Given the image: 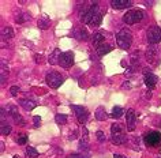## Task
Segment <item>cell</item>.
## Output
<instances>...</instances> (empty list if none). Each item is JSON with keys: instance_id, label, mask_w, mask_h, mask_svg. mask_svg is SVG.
Wrapping results in <instances>:
<instances>
[{"instance_id": "1", "label": "cell", "mask_w": 161, "mask_h": 158, "mask_svg": "<svg viewBox=\"0 0 161 158\" xmlns=\"http://www.w3.org/2000/svg\"><path fill=\"white\" fill-rule=\"evenodd\" d=\"M116 42H118L119 48H122V49L124 50L130 49V46L132 44V34L130 33L128 29L119 30L118 34H116Z\"/></svg>"}, {"instance_id": "2", "label": "cell", "mask_w": 161, "mask_h": 158, "mask_svg": "<svg viewBox=\"0 0 161 158\" xmlns=\"http://www.w3.org/2000/svg\"><path fill=\"white\" fill-rule=\"evenodd\" d=\"M100 12V7H98L97 3H94V2H92V6L90 7H87L86 10L83 11V14L81 15V20L83 23H87V25H90V22L93 20V18L97 14Z\"/></svg>"}, {"instance_id": "3", "label": "cell", "mask_w": 161, "mask_h": 158, "mask_svg": "<svg viewBox=\"0 0 161 158\" xmlns=\"http://www.w3.org/2000/svg\"><path fill=\"white\" fill-rule=\"evenodd\" d=\"M143 19V12L141 10H130L123 15V20L127 25H135Z\"/></svg>"}, {"instance_id": "4", "label": "cell", "mask_w": 161, "mask_h": 158, "mask_svg": "<svg viewBox=\"0 0 161 158\" xmlns=\"http://www.w3.org/2000/svg\"><path fill=\"white\" fill-rule=\"evenodd\" d=\"M143 142L148 147H159L161 146V134L157 131L146 134L145 138H143Z\"/></svg>"}, {"instance_id": "5", "label": "cell", "mask_w": 161, "mask_h": 158, "mask_svg": "<svg viewBox=\"0 0 161 158\" xmlns=\"http://www.w3.org/2000/svg\"><path fill=\"white\" fill-rule=\"evenodd\" d=\"M45 79H47V83L49 85L52 89H57L64 81L63 77H61L59 72H56V71H49V72L47 74Z\"/></svg>"}, {"instance_id": "6", "label": "cell", "mask_w": 161, "mask_h": 158, "mask_svg": "<svg viewBox=\"0 0 161 158\" xmlns=\"http://www.w3.org/2000/svg\"><path fill=\"white\" fill-rule=\"evenodd\" d=\"M146 37H148V42L152 44V45H156L161 41V29L159 26H152L148 29V33H146Z\"/></svg>"}, {"instance_id": "7", "label": "cell", "mask_w": 161, "mask_h": 158, "mask_svg": "<svg viewBox=\"0 0 161 158\" xmlns=\"http://www.w3.org/2000/svg\"><path fill=\"white\" fill-rule=\"evenodd\" d=\"M71 109L75 112L77 115V119H78V123L81 124H85L87 121V117H89V111L85 106H79V105H71Z\"/></svg>"}, {"instance_id": "8", "label": "cell", "mask_w": 161, "mask_h": 158, "mask_svg": "<svg viewBox=\"0 0 161 158\" xmlns=\"http://www.w3.org/2000/svg\"><path fill=\"white\" fill-rule=\"evenodd\" d=\"M59 64L63 68L68 70L71 66L74 64V53L71 50H67V52H63L60 55V59H59Z\"/></svg>"}, {"instance_id": "9", "label": "cell", "mask_w": 161, "mask_h": 158, "mask_svg": "<svg viewBox=\"0 0 161 158\" xmlns=\"http://www.w3.org/2000/svg\"><path fill=\"white\" fill-rule=\"evenodd\" d=\"M145 72V78H143V81H145V85L148 86V89H154L156 87V85H157V77L154 74H152L150 71H148V70H145L143 71Z\"/></svg>"}, {"instance_id": "10", "label": "cell", "mask_w": 161, "mask_h": 158, "mask_svg": "<svg viewBox=\"0 0 161 158\" xmlns=\"http://www.w3.org/2000/svg\"><path fill=\"white\" fill-rule=\"evenodd\" d=\"M126 120H127V131L132 132L135 129V121H136L134 109H128L127 111V117H126Z\"/></svg>"}, {"instance_id": "11", "label": "cell", "mask_w": 161, "mask_h": 158, "mask_svg": "<svg viewBox=\"0 0 161 158\" xmlns=\"http://www.w3.org/2000/svg\"><path fill=\"white\" fill-rule=\"evenodd\" d=\"M132 4V2L130 0H112L111 2V6L114 7L115 10H123V8H127Z\"/></svg>"}, {"instance_id": "12", "label": "cell", "mask_w": 161, "mask_h": 158, "mask_svg": "<svg viewBox=\"0 0 161 158\" xmlns=\"http://www.w3.org/2000/svg\"><path fill=\"white\" fill-rule=\"evenodd\" d=\"M111 140H112L114 145H124V143L127 142V136L124 135V132L123 134H114Z\"/></svg>"}, {"instance_id": "13", "label": "cell", "mask_w": 161, "mask_h": 158, "mask_svg": "<svg viewBox=\"0 0 161 158\" xmlns=\"http://www.w3.org/2000/svg\"><path fill=\"white\" fill-rule=\"evenodd\" d=\"M104 41H105V36L102 33H94L93 34V37H92V42H93V45L96 48H98L100 45H102L104 44Z\"/></svg>"}, {"instance_id": "14", "label": "cell", "mask_w": 161, "mask_h": 158, "mask_svg": "<svg viewBox=\"0 0 161 158\" xmlns=\"http://www.w3.org/2000/svg\"><path fill=\"white\" fill-rule=\"evenodd\" d=\"M96 119H97L98 121H104V120L108 119L107 111H105L104 106H98V108L96 109Z\"/></svg>"}, {"instance_id": "15", "label": "cell", "mask_w": 161, "mask_h": 158, "mask_svg": "<svg viewBox=\"0 0 161 158\" xmlns=\"http://www.w3.org/2000/svg\"><path fill=\"white\" fill-rule=\"evenodd\" d=\"M19 105L22 106L23 109H26V111H33V109L37 106L36 102L30 101V99H19Z\"/></svg>"}, {"instance_id": "16", "label": "cell", "mask_w": 161, "mask_h": 158, "mask_svg": "<svg viewBox=\"0 0 161 158\" xmlns=\"http://www.w3.org/2000/svg\"><path fill=\"white\" fill-rule=\"evenodd\" d=\"M14 37V32H12V27H10V26H7L4 27V29L2 30V40L3 41H8V40H11Z\"/></svg>"}, {"instance_id": "17", "label": "cell", "mask_w": 161, "mask_h": 158, "mask_svg": "<svg viewBox=\"0 0 161 158\" xmlns=\"http://www.w3.org/2000/svg\"><path fill=\"white\" fill-rule=\"evenodd\" d=\"M74 37L77 40H79V41H82V40H87L89 38V34H87V32H86V29H77L74 32Z\"/></svg>"}, {"instance_id": "18", "label": "cell", "mask_w": 161, "mask_h": 158, "mask_svg": "<svg viewBox=\"0 0 161 158\" xmlns=\"http://www.w3.org/2000/svg\"><path fill=\"white\" fill-rule=\"evenodd\" d=\"M111 50H112V46L104 42V44H102V45H100V46L97 48V55H98V56H100V57H102V56H104V55H107V53L111 52Z\"/></svg>"}, {"instance_id": "19", "label": "cell", "mask_w": 161, "mask_h": 158, "mask_svg": "<svg viewBox=\"0 0 161 158\" xmlns=\"http://www.w3.org/2000/svg\"><path fill=\"white\" fill-rule=\"evenodd\" d=\"M83 138H82L79 140V150L83 149V151H86L87 150V147H89V140H87V129L86 128H83Z\"/></svg>"}, {"instance_id": "20", "label": "cell", "mask_w": 161, "mask_h": 158, "mask_svg": "<svg viewBox=\"0 0 161 158\" xmlns=\"http://www.w3.org/2000/svg\"><path fill=\"white\" fill-rule=\"evenodd\" d=\"M60 55H61L60 49H55L53 52H52V55L49 56V63H51V64H59Z\"/></svg>"}, {"instance_id": "21", "label": "cell", "mask_w": 161, "mask_h": 158, "mask_svg": "<svg viewBox=\"0 0 161 158\" xmlns=\"http://www.w3.org/2000/svg\"><path fill=\"white\" fill-rule=\"evenodd\" d=\"M7 77H8V67H7V64H6V60H2V79H0L2 85L6 83Z\"/></svg>"}, {"instance_id": "22", "label": "cell", "mask_w": 161, "mask_h": 158, "mask_svg": "<svg viewBox=\"0 0 161 158\" xmlns=\"http://www.w3.org/2000/svg\"><path fill=\"white\" fill-rule=\"evenodd\" d=\"M49 23H51V19L48 18L47 15H42V18L38 20V27H40V30H45V29H48Z\"/></svg>"}, {"instance_id": "23", "label": "cell", "mask_w": 161, "mask_h": 158, "mask_svg": "<svg viewBox=\"0 0 161 158\" xmlns=\"http://www.w3.org/2000/svg\"><path fill=\"white\" fill-rule=\"evenodd\" d=\"M123 131H124V127L122 124H119V123H114V124L111 125L112 135H114V134H123Z\"/></svg>"}, {"instance_id": "24", "label": "cell", "mask_w": 161, "mask_h": 158, "mask_svg": "<svg viewBox=\"0 0 161 158\" xmlns=\"http://www.w3.org/2000/svg\"><path fill=\"white\" fill-rule=\"evenodd\" d=\"M0 132H2V135H8V134H11V125L8 124V123L6 121H2V128H0Z\"/></svg>"}, {"instance_id": "25", "label": "cell", "mask_w": 161, "mask_h": 158, "mask_svg": "<svg viewBox=\"0 0 161 158\" xmlns=\"http://www.w3.org/2000/svg\"><path fill=\"white\" fill-rule=\"evenodd\" d=\"M15 142L18 143V145H26L27 143V135L26 134H18V135L15 136Z\"/></svg>"}, {"instance_id": "26", "label": "cell", "mask_w": 161, "mask_h": 158, "mask_svg": "<svg viewBox=\"0 0 161 158\" xmlns=\"http://www.w3.org/2000/svg\"><path fill=\"white\" fill-rule=\"evenodd\" d=\"M26 156L29 158H37L38 157V151H37L34 147H26Z\"/></svg>"}, {"instance_id": "27", "label": "cell", "mask_w": 161, "mask_h": 158, "mask_svg": "<svg viewBox=\"0 0 161 158\" xmlns=\"http://www.w3.org/2000/svg\"><path fill=\"white\" fill-rule=\"evenodd\" d=\"M123 116V109L122 106H114V109H112V117L115 119H119Z\"/></svg>"}, {"instance_id": "28", "label": "cell", "mask_w": 161, "mask_h": 158, "mask_svg": "<svg viewBox=\"0 0 161 158\" xmlns=\"http://www.w3.org/2000/svg\"><path fill=\"white\" fill-rule=\"evenodd\" d=\"M55 121H56L57 124H66L67 123V116L63 115V113H57V115L55 116Z\"/></svg>"}, {"instance_id": "29", "label": "cell", "mask_w": 161, "mask_h": 158, "mask_svg": "<svg viewBox=\"0 0 161 158\" xmlns=\"http://www.w3.org/2000/svg\"><path fill=\"white\" fill-rule=\"evenodd\" d=\"M26 20H30V15H29V14H20V15H18L15 18V22L19 23V25H20V23H25Z\"/></svg>"}, {"instance_id": "30", "label": "cell", "mask_w": 161, "mask_h": 158, "mask_svg": "<svg viewBox=\"0 0 161 158\" xmlns=\"http://www.w3.org/2000/svg\"><path fill=\"white\" fill-rule=\"evenodd\" d=\"M156 48L154 46H150L149 49H148V52H146V57H148V60L149 61H153L154 60V56H156Z\"/></svg>"}, {"instance_id": "31", "label": "cell", "mask_w": 161, "mask_h": 158, "mask_svg": "<svg viewBox=\"0 0 161 158\" xmlns=\"http://www.w3.org/2000/svg\"><path fill=\"white\" fill-rule=\"evenodd\" d=\"M12 119H14V121H15L16 124H19V125H25V124H26L25 119H23L22 116L19 115V113H15V115L12 116Z\"/></svg>"}, {"instance_id": "32", "label": "cell", "mask_w": 161, "mask_h": 158, "mask_svg": "<svg viewBox=\"0 0 161 158\" xmlns=\"http://www.w3.org/2000/svg\"><path fill=\"white\" fill-rule=\"evenodd\" d=\"M101 22H102V14H101V12H98L97 15H96L94 18H93V20L90 22V25H92V26H98Z\"/></svg>"}, {"instance_id": "33", "label": "cell", "mask_w": 161, "mask_h": 158, "mask_svg": "<svg viewBox=\"0 0 161 158\" xmlns=\"http://www.w3.org/2000/svg\"><path fill=\"white\" fill-rule=\"evenodd\" d=\"M96 136H97V139H98V142H100V143H102L105 140V134L102 131H97V132H96Z\"/></svg>"}, {"instance_id": "34", "label": "cell", "mask_w": 161, "mask_h": 158, "mask_svg": "<svg viewBox=\"0 0 161 158\" xmlns=\"http://www.w3.org/2000/svg\"><path fill=\"white\" fill-rule=\"evenodd\" d=\"M10 93H11L12 95H18V93H19V87H18V86H12V87L10 89Z\"/></svg>"}, {"instance_id": "35", "label": "cell", "mask_w": 161, "mask_h": 158, "mask_svg": "<svg viewBox=\"0 0 161 158\" xmlns=\"http://www.w3.org/2000/svg\"><path fill=\"white\" fill-rule=\"evenodd\" d=\"M33 120H34V125H36V127H38L41 124V117H40V116H34Z\"/></svg>"}, {"instance_id": "36", "label": "cell", "mask_w": 161, "mask_h": 158, "mask_svg": "<svg viewBox=\"0 0 161 158\" xmlns=\"http://www.w3.org/2000/svg\"><path fill=\"white\" fill-rule=\"evenodd\" d=\"M68 158H83V156L82 154H70Z\"/></svg>"}, {"instance_id": "37", "label": "cell", "mask_w": 161, "mask_h": 158, "mask_svg": "<svg viewBox=\"0 0 161 158\" xmlns=\"http://www.w3.org/2000/svg\"><path fill=\"white\" fill-rule=\"evenodd\" d=\"M34 59H36L37 63H40V61L42 60V56H41V55H40V56H38V55H36V56H34Z\"/></svg>"}, {"instance_id": "38", "label": "cell", "mask_w": 161, "mask_h": 158, "mask_svg": "<svg viewBox=\"0 0 161 158\" xmlns=\"http://www.w3.org/2000/svg\"><path fill=\"white\" fill-rule=\"evenodd\" d=\"M130 87H131V86H130V82H128V81L123 83V89H130Z\"/></svg>"}, {"instance_id": "39", "label": "cell", "mask_w": 161, "mask_h": 158, "mask_svg": "<svg viewBox=\"0 0 161 158\" xmlns=\"http://www.w3.org/2000/svg\"><path fill=\"white\" fill-rule=\"evenodd\" d=\"M114 158H127V157H124V156H120V154H115Z\"/></svg>"}, {"instance_id": "40", "label": "cell", "mask_w": 161, "mask_h": 158, "mask_svg": "<svg viewBox=\"0 0 161 158\" xmlns=\"http://www.w3.org/2000/svg\"><path fill=\"white\" fill-rule=\"evenodd\" d=\"M150 97H152V93H150V91H146V98L150 99Z\"/></svg>"}]
</instances>
